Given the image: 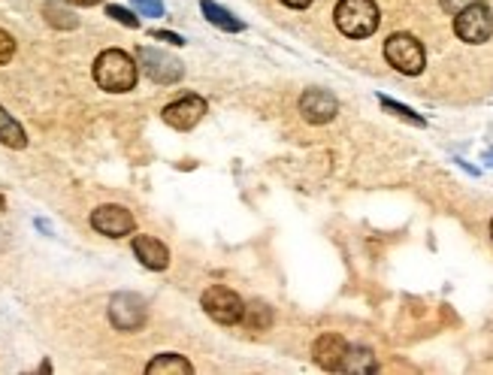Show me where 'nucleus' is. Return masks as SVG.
Segmentation results:
<instances>
[{
  "label": "nucleus",
  "mask_w": 493,
  "mask_h": 375,
  "mask_svg": "<svg viewBox=\"0 0 493 375\" xmlns=\"http://www.w3.org/2000/svg\"><path fill=\"white\" fill-rule=\"evenodd\" d=\"M345 352H349V342H345L340 333H324V336H318V342L312 348V357H315V363L321 366V370L340 372L342 361H345Z\"/></svg>",
  "instance_id": "obj_11"
},
{
  "label": "nucleus",
  "mask_w": 493,
  "mask_h": 375,
  "mask_svg": "<svg viewBox=\"0 0 493 375\" xmlns=\"http://www.w3.org/2000/svg\"><path fill=\"white\" fill-rule=\"evenodd\" d=\"M385 58H387V64L394 70H400L403 76H418L423 64H427L421 40H414L412 33H391L385 42Z\"/></svg>",
  "instance_id": "obj_3"
},
{
  "label": "nucleus",
  "mask_w": 493,
  "mask_h": 375,
  "mask_svg": "<svg viewBox=\"0 0 493 375\" xmlns=\"http://www.w3.org/2000/svg\"><path fill=\"white\" fill-rule=\"evenodd\" d=\"M439 4H442V10H445V13H451V15H457V13H460V10H463V6H470V4H472V0H439Z\"/></svg>",
  "instance_id": "obj_23"
},
{
  "label": "nucleus",
  "mask_w": 493,
  "mask_h": 375,
  "mask_svg": "<svg viewBox=\"0 0 493 375\" xmlns=\"http://www.w3.org/2000/svg\"><path fill=\"white\" fill-rule=\"evenodd\" d=\"M152 37L154 40H167V42H172V46H181V42H185V37H179V33H172V31H154Z\"/></svg>",
  "instance_id": "obj_24"
},
{
  "label": "nucleus",
  "mask_w": 493,
  "mask_h": 375,
  "mask_svg": "<svg viewBox=\"0 0 493 375\" xmlns=\"http://www.w3.org/2000/svg\"><path fill=\"white\" fill-rule=\"evenodd\" d=\"M145 372H149V375H158V372H179V375H185V372H194V366L188 363L185 357H179V354H158L149 366H145Z\"/></svg>",
  "instance_id": "obj_17"
},
{
  "label": "nucleus",
  "mask_w": 493,
  "mask_h": 375,
  "mask_svg": "<svg viewBox=\"0 0 493 375\" xmlns=\"http://www.w3.org/2000/svg\"><path fill=\"white\" fill-rule=\"evenodd\" d=\"M145 318H149V309H145L143 296L121 291L109 300V321L121 333H136L145 324Z\"/></svg>",
  "instance_id": "obj_7"
},
{
  "label": "nucleus",
  "mask_w": 493,
  "mask_h": 375,
  "mask_svg": "<svg viewBox=\"0 0 493 375\" xmlns=\"http://www.w3.org/2000/svg\"><path fill=\"white\" fill-rule=\"evenodd\" d=\"M203 116H206V100L200 94H185V98L167 103L161 112V118L167 121L172 130H191L194 125H200Z\"/></svg>",
  "instance_id": "obj_9"
},
{
  "label": "nucleus",
  "mask_w": 493,
  "mask_h": 375,
  "mask_svg": "<svg viewBox=\"0 0 493 375\" xmlns=\"http://www.w3.org/2000/svg\"><path fill=\"white\" fill-rule=\"evenodd\" d=\"M333 22L345 37L367 40L378 31L382 15H378V6L373 0H340V4H336V13H333Z\"/></svg>",
  "instance_id": "obj_2"
},
{
  "label": "nucleus",
  "mask_w": 493,
  "mask_h": 375,
  "mask_svg": "<svg viewBox=\"0 0 493 375\" xmlns=\"http://www.w3.org/2000/svg\"><path fill=\"white\" fill-rule=\"evenodd\" d=\"M136 64H140L143 73L158 85H176L181 76H185V67H181V61L176 55L152 49V46L136 49Z\"/></svg>",
  "instance_id": "obj_5"
},
{
  "label": "nucleus",
  "mask_w": 493,
  "mask_h": 375,
  "mask_svg": "<svg viewBox=\"0 0 493 375\" xmlns=\"http://www.w3.org/2000/svg\"><path fill=\"white\" fill-rule=\"evenodd\" d=\"M340 372H378V363H376V354L369 348H349L345 352V361H342V370Z\"/></svg>",
  "instance_id": "obj_13"
},
{
  "label": "nucleus",
  "mask_w": 493,
  "mask_h": 375,
  "mask_svg": "<svg viewBox=\"0 0 493 375\" xmlns=\"http://www.w3.org/2000/svg\"><path fill=\"white\" fill-rule=\"evenodd\" d=\"M284 6H291V10H306L309 4H312V0H282Z\"/></svg>",
  "instance_id": "obj_25"
},
{
  "label": "nucleus",
  "mask_w": 493,
  "mask_h": 375,
  "mask_svg": "<svg viewBox=\"0 0 493 375\" xmlns=\"http://www.w3.org/2000/svg\"><path fill=\"white\" fill-rule=\"evenodd\" d=\"M0 143L10 145V148H24V145H28V134H24V127L4 107H0Z\"/></svg>",
  "instance_id": "obj_14"
},
{
  "label": "nucleus",
  "mask_w": 493,
  "mask_h": 375,
  "mask_svg": "<svg viewBox=\"0 0 493 375\" xmlns=\"http://www.w3.org/2000/svg\"><path fill=\"white\" fill-rule=\"evenodd\" d=\"M200 303H203L206 315H209L212 321H219V324H228V327L239 324L242 309H246V303L239 300V294L230 291V287H224V285H212L209 291H203Z\"/></svg>",
  "instance_id": "obj_6"
},
{
  "label": "nucleus",
  "mask_w": 493,
  "mask_h": 375,
  "mask_svg": "<svg viewBox=\"0 0 493 375\" xmlns=\"http://www.w3.org/2000/svg\"><path fill=\"white\" fill-rule=\"evenodd\" d=\"M454 33L470 46H481V42L490 40L493 33V13L488 4H479L472 0L470 6H463L460 13L454 15Z\"/></svg>",
  "instance_id": "obj_4"
},
{
  "label": "nucleus",
  "mask_w": 493,
  "mask_h": 375,
  "mask_svg": "<svg viewBox=\"0 0 493 375\" xmlns=\"http://www.w3.org/2000/svg\"><path fill=\"white\" fill-rule=\"evenodd\" d=\"M200 10H203L206 19H209V22L215 24V28H221V31H228V33L242 31V22H239V19H233V15H230L228 10H224V6L212 4V0H203Z\"/></svg>",
  "instance_id": "obj_16"
},
{
  "label": "nucleus",
  "mask_w": 493,
  "mask_h": 375,
  "mask_svg": "<svg viewBox=\"0 0 493 375\" xmlns=\"http://www.w3.org/2000/svg\"><path fill=\"white\" fill-rule=\"evenodd\" d=\"M15 55V40L6 31H0V64H10Z\"/></svg>",
  "instance_id": "obj_21"
},
{
  "label": "nucleus",
  "mask_w": 493,
  "mask_h": 375,
  "mask_svg": "<svg viewBox=\"0 0 493 375\" xmlns=\"http://www.w3.org/2000/svg\"><path fill=\"white\" fill-rule=\"evenodd\" d=\"M107 15H112L118 24H125V28H140V19L131 13V10H125V6H109Z\"/></svg>",
  "instance_id": "obj_20"
},
{
  "label": "nucleus",
  "mask_w": 493,
  "mask_h": 375,
  "mask_svg": "<svg viewBox=\"0 0 493 375\" xmlns=\"http://www.w3.org/2000/svg\"><path fill=\"white\" fill-rule=\"evenodd\" d=\"M239 324H246L248 330H270L273 324V309L266 306V303H248L246 309H242V321Z\"/></svg>",
  "instance_id": "obj_15"
},
{
  "label": "nucleus",
  "mask_w": 493,
  "mask_h": 375,
  "mask_svg": "<svg viewBox=\"0 0 493 375\" xmlns=\"http://www.w3.org/2000/svg\"><path fill=\"white\" fill-rule=\"evenodd\" d=\"M134 255L145 269H167V264H170V248L154 237H136Z\"/></svg>",
  "instance_id": "obj_12"
},
{
  "label": "nucleus",
  "mask_w": 493,
  "mask_h": 375,
  "mask_svg": "<svg viewBox=\"0 0 493 375\" xmlns=\"http://www.w3.org/2000/svg\"><path fill=\"white\" fill-rule=\"evenodd\" d=\"M490 237H493V218H490Z\"/></svg>",
  "instance_id": "obj_27"
},
{
  "label": "nucleus",
  "mask_w": 493,
  "mask_h": 375,
  "mask_svg": "<svg viewBox=\"0 0 493 375\" xmlns=\"http://www.w3.org/2000/svg\"><path fill=\"white\" fill-rule=\"evenodd\" d=\"M336 112H340V100L324 89H309L300 98V116L309 125H327V121L336 118Z\"/></svg>",
  "instance_id": "obj_10"
},
{
  "label": "nucleus",
  "mask_w": 493,
  "mask_h": 375,
  "mask_svg": "<svg viewBox=\"0 0 493 375\" xmlns=\"http://www.w3.org/2000/svg\"><path fill=\"white\" fill-rule=\"evenodd\" d=\"M382 100V107L387 109V112H394V116H400V118H405V121H412L414 127H423L427 121H423L421 116H414V112L409 109V107H403V103H396V100H391V98H378Z\"/></svg>",
  "instance_id": "obj_19"
},
{
  "label": "nucleus",
  "mask_w": 493,
  "mask_h": 375,
  "mask_svg": "<svg viewBox=\"0 0 493 375\" xmlns=\"http://www.w3.org/2000/svg\"><path fill=\"white\" fill-rule=\"evenodd\" d=\"M91 228L109 239H121V237H127V233L136 230V218L127 212L125 206L107 203V206H98L91 212Z\"/></svg>",
  "instance_id": "obj_8"
},
{
  "label": "nucleus",
  "mask_w": 493,
  "mask_h": 375,
  "mask_svg": "<svg viewBox=\"0 0 493 375\" xmlns=\"http://www.w3.org/2000/svg\"><path fill=\"white\" fill-rule=\"evenodd\" d=\"M94 82L112 94L131 91L136 85V61L121 49L100 52L98 61H94Z\"/></svg>",
  "instance_id": "obj_1"
},
{
  "label": "nucleus",
  "mask_w": 493,
  "mask_h": 375,
  "mask_svg": "<svg viewBox=\"0 0 493 375\" xmlns=\"http://www.w3.org/2000/svg\"><path fill=\"white\" fill-rule=\"evenodd\" d=\"M67 4H73V6H98V4H103V0H67Z\"/></svg>",
  "instance_id": "obj_26"
},
{
  "label": "nucleus",
  "mask_w": 493,
  "mask_h": 375,
  "mask_svg": "<svg viewBox=\"0 0 493 375\" xmlns=\"http://www.w3.org/2000/svg\"><path fill=\"white\" fill-rule=\"evenodd\" d=\"M136 10H140L143 15H163V4L161 0H134Z\"/></svg>",
  "instance_id": "obj_22"
},
{
  "label": "nucleus",
  "mask_w": 493,
  "mask_h": 375,
  "mask_svg": "<svg viewBox=\"0 0 493 375\" xmlns=\"http://www.w3.org/2000/svg\"><path fill=\"white\" fill-rule=\"evenodd\" d=\"M42 15H46V22L58 31H73L76 24H79V19H76V15L60 4H46V6H42Z\"/></svg>",
  "instance_id": "obj_18"
}]
</instances>
